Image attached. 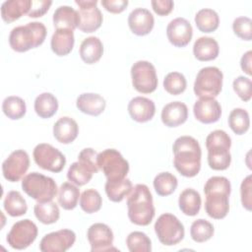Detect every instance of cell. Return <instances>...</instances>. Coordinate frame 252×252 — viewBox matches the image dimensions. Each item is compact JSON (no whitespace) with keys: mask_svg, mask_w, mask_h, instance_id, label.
<instances>
[{"mask_svg":"<svg viewBox=\"0 0 252 252\" xmlns=\"http://www.w3.org/2000/svg\"><path fill=\"white\" fill-rule=\"evenodd\" d=\"M178 185V180L175 175L170 172H160L154 179V188L158 195L168 196L172 194Z\"/></svg>","mask_w":252,"mask_h":252,"instance_id":"74e56055","label":"cell"},{"mask_svg":"<svg viewBox=\"0 0 252 252\" xmlns=\"http://www.w3.org/2000/svg\"><path fill=\"white\" fill-rule=\"evenodd\" d=\"M87 237L91 244L92 252L108 251L115 249L113 244V232L111 228L102 222H95L92 224L87 231Z\"/></svg>","mask_w":252,"mask_h":252,"instance_id":"9a60e30c","label":"cell"},{"mask_svg":"<svg viewBox=\"0 0 252 252\" xmlns=\"http://www.w3.org/2000/svg\"><path fill=\"white\" fill-rule=\"evenodd\" d=\"M222 72L215 66L202 68L194 82V93L199 97L218 96L222 89Z\"/></svg>","mask_w":252,"mask_h":252,"instance_id":"52a82bcc","label":"cell"},{"mask_svg":"<svg viewBox=\"0 0 252 252\" xmlns=\"http://www.w3.org/2000/svg\"><path fill=\"white\" fill-rule=\"evenodd\" d=\"M228 125L236 135L246 133L250 126V118L248 112L243 108H234L228 116Z\"/></svg>","mask_w":252,"mask_h":252,"instance_id":"f35d334b","label":"cell"},{"mask_svg":"<svg viewBox=\"0 0 252 252\" xmlns=\"http://www.w3.org/2000/svg\"><path fill=\"white\" fill-rule=\"evenodd\" d=\"M32 5V0H9L1 5V17L4 22L12 23L28 14Z\"/></svg>","mask_w":252,"mask_h":252,"instance_id":"83f0119b","label":"cell"},{"mask_svg":"<svg viewBox=\"0 0 252 252\" xmlns=\"http://www.w3.org/2000/svg\"><path fill=\"white\" fill-rule=\"evenodd\" d=\"M166 35L171 44L176 47H184L192 39L193 29L189 21L178 17L170 21L167 25Z\"/></svg>","mask_w":252,"mask_h":252,"instance_id":"2e32d148","label":"cell"},{"mask_svg":"<svg viewBox=\"0 0 252 252\" xmlns=\"http://www.w3.org/2000/svg\"><path fill=\"white\" fill-rule=\"evenodd\" d=\"M251 62H252V51L248 50L245 52L240 60V67L244 73L247 75H252V70H251Z\"/></svg>","mask_w":252,"mask_h":252,"instance_id":"f5cc1de1","label":"cell"},{"mask_svg":"<svg viewBox=\"0 0 252 252\" xmlns=\"http://www.w3.org/2000/svg\"><path fill=\"white\" fill-rule=\"evenodd\" d=\"M128 218L137 225H149L155 217L153 196L145 184H137L132 188L127 198Z\"/></svg>","mask_w":252,"mask_h":252,"instance_id":"7a4b0ae2","label":"cell"},{"mask_svg":"<svg viewBox=\"0 0 252 252\" xmlns=\"http://www.w3.org/2000/svg\"><path fill=\"white\" fill-rule=\"evenodd\" d=\"M51 4H52L51 1L32 0V5H31V9L28 13V17H30V18L42 17L49 10Z\"/></svg>","mask_w":252,"mask_h":252,"instance_id":"681fc988","label":"cell"},{"mask_svg":"<svg viewBox=\"0 0 252 252\" xmlns=\"http://www.w3.org/2000/svg\"><path fill=\"white\" fill-rule=\"evenodd\" d=\"M103 54V44L97 36L85 38L80 45V57L87 64L96 63Z\"/></svg>","mask_w":252,"mask_h":252,"instance_id":"4316f807","label":"cell"},{"mask_svg":"<svg viewBox=\"0 0 252 252\" xmlns=\"http://www.w3.org/2000/svg\"><path fill=\"white\" fill-rule=\"evenodd\" d=\"M38 233L36 224L29 219L15 222L7 234V243L10 247L23 250L29 247L35 239Z\"/></svg>","mask_w":252,"mask_h":252,"instance_id":"30bf717a","label":"cell"},{"mask_svg":"<svg viewBox=\"0 0 252 252\" xmlns=\"http://www.w3.org/2000/svg\"><path fill=\"white\" fill-rule=\"evenodd\" d=\"M102 198L98 191L87 189L80 196V207L87 214H93L100 210Z\"/></svg>","mask_w":252,"mask_h":252,"instance_id":"60d3db41","label":"cell"},{"mask_svg":"<svg viewBox=\"0 0 252 252\" xmlns=\"http://www.w3.org/2000/svg\"><path fill=\"white\" fill-rule=\"evenodd\" d=\"M214 232L215 228L213 224L204 219H198L194 220L190 227V236L195 242L198 243H202L211 239L214 235Z\"/></svg>","mask_w":252,"mask_h":252,"instance_id":"ab89813d","label":"cell"},{"mask_svg":"<svg viewBox=\"0 0 252 252\" xmlns=\"http://www.w3.org/2000/svg\"><path fill=\"white\" fill-rule=\"evenodd\" d=\"M186 78L179 72H170L163 79L164 90L172 95H178L182 94L186 90Z\"/></svg>","mask_w":252,"mask_h":252,"instance_id":"7bdbcfd3","label":"cell"},{"mask_svg":"<svg viewBox=\"0 0 252 252\" xmlns=\"http://www.w3.org/2000/svg\"><path fill=\"white\" fill-rule=\"evenodd\" d=\"M155 232L163 245L173 246L178 244L185 234L184 225L172 214L160 215L155 222Z\"/></svg>","mask_w":252,"mask_h":252,"instance_id":"ba28073f","label":"cell"},{"mask_svg":"<svg viewBox=\"0 0 252 252\" xmlns=\"http://www.w3.org/2000/svg\"><path fill=\"white\" fill-rule=\"evenodd\" d=\"M208 164L214 170H225L231 162V139L223 130H215L206 138Z\"/></svg>","mask_w":252,"mask_h":252,"instance_id":"3957f363","label":"cell"},{"mask_svg":"<svg viewBox=\"0 0 252 252\" xmlns=\"http://www.w3.org/2000/svg\"><path fill=\"white\" fill-rule=\"evenodd\" d=\"M134 89L141 94H151L158 88V76L155 66L146 60H139L131 67Z\"/></svg>","mask_w":252,"mask_h":252,"instance_id":"9c48e42d","label":"cell"},{"mask_svg":"<svg viewBox=\"0 0 252 252\" xmlns=\"http://www.w3.org/2000/svg\"><path fill=\"white\" fill-rule=\"evenodd\" d=\"M126 244L130 252H151L152 241L142 231H132L126 238Z\"/></svg>","mask_w":252,"mask_h":252,"instance_id":"b9f144b4","label":"cell"},{"mask_svg":"<svg viewBox=\"0 0 252 252\" xmlns=\"http://www.w3.org/2000/svg\"><path fill=\"white\" fill-rule=\"evenodd\" d=\"M77 108L88 115L98 116L101 114L106 106L105 99L98 94L85 93L78 96L76 101Z\"/></svg>","mask_w":252,"mask_h":252,"instance_id":"603a6c76","label":"cell"},{"mask_svg":"<svg viewBox=\"0 0 252 252\" xmlns=\"http://www.w3.org/2000/svg\"><path fill=\"white\" fill-rule=\"evenodd\" d=\"M233 32L241 39L250 41L252 39V21L248 17H238L232 23Z\"/></svg>","mask_w":252,"mask_h":252,"instance_id":"ee69618b","label":"cell"},{"mask_svg":"<svg viewBox=\"0 0 252 252\" xmlns=\"http://www.w3.org/2000/svg\"><path fill=\"white\" fill-rule=\"evenodd\" d=\"M173 164L185 177L196 176L201 169L202 151L198 141L191 136L178 137L172 146Z\"/></svg>","mask_w":252,"mask_h":252,"instance_id":"6da1fadb","label":"cell"},{"mask_svg":"<svg viewBox=\"0 0 252 252\" xmlns=\"http://www.w3.org/2000/svg\"><path fill=\"white\" fill-rule=\"evenodd\" d=\"M205 211L207 215L215 220L226 217L229 211V195L225 192H210L205 194Z\"/></svg>","mask_w":252,"mask_h":252,"instance_id":"ac0fdd59","label":"cell"},{"mask_svg":"<svg viewBox=\"0 0 252 252\" xmlns=\"http://www.w3.org/2000/svg\"><path fill=\"white\" fill-rule=\"evenodd\" d=\"M75 43L74 31L69 29H57L51 36L50 47L58 56L68 55Z\"/></svg>","mask_w":252,"mask_h":252,"instance_id":"cb8c5ba5","label":"cell"},{"mask_svg":"<svg viewBox=\"0 0 252 252\" xmlns=\"http://www.w3.org/2000/svg\"><path fill=\"white\" fill-rule=\"evenodd\" d=\"M75 241V232L63 228L45 234L40 240L39 250L42 252H65L73 246Z\"/></svg>","mask_w":252,"mask_h":252,"instance_id":"5bb4252c","label":"cell"},{"mask_svg":"<svg viewBox=\"0 0 252 252\" xmlns=\"http://www.w3.org/2000/svg\"><path fill=\"white\" fill-rule=\"evenodd\" d=\"M94 173L89 166L78 160L70 165L67 171V178L75 185L83 186L90 182Z\"/></svg>","mask_w":252,"mask_h":252,"instance_id":"8d00e7d4","label":"cell"},{"mask_svg":"<svg viewBox=\"0 0 252 252\" xmlns=\"http://www.w3.org/2000/svg\"><path fill=\"white\" fill-rule=\"evenodd\" d=\"M155 25L153 14L145 8H136L128 16V26L136 35H146L150 33Z\"/></svg>","mask_w":252,"mask_h":252,"instance_id":"d6986e66","label":"cell"},{"mask_svg":"<svg viewBox=\"0 0 252 252\" xmlns=\"http://www.w3.org/2000/svg\"><path fill=\"white\" fill-rule=\"evenodd\" d=\"M195 118L204 124L217 122L221 115V107L215 97H200L193 106Z\"/></svg>","mask_w":252,"mask_h":252,"instance_id":"e0dca14e","label":"cell"},{"mask_svg":"<svg viewBox=\"0 0 252 252\" xmlns=\"http://www.w3.org/2000/svg\"><path fill=\"white\" fill-rule=\"evenodd\" d=\"M79 134V126L77 122L69 117H60L53 125L54 138L61 144H70L75 141Z\"/></svg>","mask_w":252,"mask_h":252,"instance_id":"7402d4cb","label":"cell"},{"mask_svg":"<svg viewBox=\"0 0 252 252\" xmlns=\"http://www.w3.org/2000/svg\"><path fill=\"white\" fill-rule=\"evenodd\" d=\"M128 112L134 121L144 123L153 119L156 113V105L148 97L136 96L129 101Z\"/></svg>","mask_w":252,"mask_h":252,"instance_id":"ffe728a7","label":"cell"},{"mask_svg":"<svg viewBox=\"0 0 252 252\" xmlns=\"http://www.w3.org/2000/svg\"><path fill=\"white\" fill-rule=\"evenodd\" d=\"M231 185L229 180L224 176H213L207 180L204 186V193L225 192L230 194Z\"/></svg>","mask_w":252,"mask_h":252,"instance_id":"f6af8a7d","label":"cell"},{"mask_svg":"<svg viewBox=\"0 0 252 252\" xmlns=\"http://www.w3.org/2000/svg\"><path fill=\"white\" fill-rule=\"evenodd\" d=\"M53 26L57 29H69L74 31L79 27L80 16L79 12L74 8L63 5L59 6L53 13Z\"/></svg>","mask_w":252,"mask_h":252,"instance_id":"d4e9b609","label":"cell"},{"mask_svg":"<svg viewBox=\"0 0 252 252\" xmlns=\"http://www.w3.org/2000/svg\"><path fill=\"white\" fill-rule=\"evenodd\" d=\"M58 110V100L50 93H42L35 97L34 111L40 118H50Z\"/></svg>","mask_w":252,"mask_h":252,"instance_id":"f546056e","label":"cell"},{"mask_svg":"<svg viewBox=\"0 0 252 252\" xmlns=\"http://www.w3.org/2000/svg\"><path fill=\"white\" fill-rule=\"evenodd\" d=\"M96 162L107 181L122 180L129 172V162L115 149H106L98 153Z\"/></svg>","mask_w":252,"mask_h":252,"instance_id":"8992f818","label":"cell"},{"mask_svg":"<svg viewBox=\"0 0 252 252\" xmlns=\"http://www.w3.org/2000/svg\"><path fill=\"white\" fill-rule=\"evenodd\" d=\"M232 87L236 94L243 100L249 101L252 95V82L249 78L238 76L233 80Z\"/></svg>","mask_w":252,"mask_h":252,"instance_id":"bcb514c9","label":"cell"},{"mask_svg":"<svg viewBox=\"0 0 252 252\" xmlns=\"http://www.w3.org/2000/svg\"><path fill=\"white\" fill-rule=\"evenodd\" d=\"M79 6L80 24L79 30L83 32H94L100 28L102 24V14L97 8L96 0H75Z\"/></svg>","mask_w":252,"mask_h":252,"instance_id":"7c38bea8","label":"cell"},{"mask_svg":"<svg viewBox=\"0 0 252 252\" xmlns=\"http://www.w3.org/2000/svg\"><path fill=\"white\" fill-rule=\"evenodd\" d=\"M30 167V157L24 150H16L2 163V173L6 180L18 182Z\"/></svg>","mask_w":252,"mask_h":252,"instance_id":"4fadbf2b","label":"cell"},{"mask_svg":"<svg viewBox=\"0 0 252 252\" xmlns=\"http://www.w3.org/2000/svg\"><path fill=\"white\" fill-rule=\"evenodd\" d=\"M97 153L92 148H86L82 150L78 156V160L89 166L94 173L98 171V166L96 162Z\"/></svg>","mask_w":252,"mask_h":252,"instance_id":"c3c4849f","label":"cell"},{"mask_svg":"<svg viewBox=\"0 0 252 252\" xmlns=\"http://www.w3.org/2000/svg\"><path fill=\"white\" fill-rule=\"evenodd\" d=\"M178 205L180 211L189 217H194L197 214H199L201 205H202V200L199 192L192 188H187L184 189L178 199Z\"/></svg>","mask_w":252,"mask_h":252,"instance_id":"f1b7e54d","label":"cell"},{"mask_svg":"<svg viewBox=\"0 0 252 252\" xmlns=\"http://www.w3.org/2000/svg\"><path fill=\"white\" fill-rule=\"evenodd\" d=\"M22 188L28 196L40 203L52 201L58 191L57 184L53 178L36 171L24 176Z\"/></svg>","mask_w":252,"mask_h":252,"instance_id":"5b68a950","label":"cell"},{"mask_svg":"<svg viewBox=\"0 0 252 252\" xmlns=\"http://www.w3.org/2000/svg\"><path fill=\"white\" fill-rule=\"evenodd\" d=\"M4 210L11 217H21L28 211V205L25 198L19 191H10L3 202Z\"/></svg>","mask_w":252,"mask_h":252,"instance_id":"e575fe53","label":"cell"},{"mask_svg":"<svg viewBox=\"0 0 252 252\" xmlns=\"http://www.w3.org/2000/svg\"><path fill=\"white\" fill-rule=\"evenodd\" d=\"M132 188V182L128 178L117 181H106L104 186L108 199L115 203L121 202L126 196H128Z\"/></svg>","mask_w":252,"mask_h":252,"instance_id":"d6a6232c","label":"cell"},{"mask_svg":"<svg viewBox=\"0 0 252 252\" xmlns=\"http://www.w3.org/2000/svg\"><path fill=\"white\" fill-rule=\"evenodd\" d=\"M80 189L72 182H64L58 190V203L64 210H73L77 207Z\"/></svg>","mask_w":252,"mask_h":252,"instance_id":"836d02e7","label":"cell"},{"mask_svg":"<svg viewBox=\"0 0 252 252\" xmlns=\"http://www.w3.org/2000/svg\"><path fill=\"white\" fill-rule=\"evenodd\" d=\"M220 46L218 41L210 36H201L194 42L193 54L199 61H211L218 57Z\"/></svg>","mask_w":252,"mask_h":252,"instance_id":"484cf974","label":"cell"},{"mask_svg":"<svg viewBox=\"0 0 252 252\" xmlns=\"http://www.w3.org/2000/svg\"><path fill=\"white\" fill-rule=\"evenodd\" d=\"M2 110L8 118L12 120H18L26 114L27 105L22 97L10 95L3 100Z\"/></svg>","mask_w":252,"mask_h":252,"instance_id":"d590c367","label":"cell"},{"mask_svg":"<svg viewBox=\"0 0 252 252\" xmlns=\"http://www.w3.org/2000/svg\"><path fill=\"white\" fill-rule=\"evenodd\" d=\"M153 10L159 16L168 15L174 7L172 0H153L151 2Z\"/></svg>","mask_w":252,"mask_h":252,"instance_id":"f907efd6","label":"cell"},{"mask_svg":"<svg viewBox=\"0 0 252 252\" xmlns=\"http://www.w3.org/2000/svg\"><path fill=\"white\" fill-rule=\"evenodd\" d=\"M128 0H102L101 5L103 8L113 14L123 12L128 6Z\"/></svg>","mask_w":252,"mask_h":252,"instance_id":"816d5d0a","label":"cell"},{"mask_svg":"<svg viewBox=\"0 0 252 252\" xmlns=\"http://www.w3.org/2000/svg\"><path fill=\"white\" fill-rule=\"evenodd\" d=\"M32 156L35 163L40 168L51 172H60L66 164L65 156L50 144L41 143L36 145Z\"/></svg>","mask_w":252,"mask_h":252,"instance_id":"8fae6325","label":"cell"},{"mask_svg":"<svg viewBox=\"0 0 252 252\" xmlns=\"http://www.w3.org/2000/svg\"><path fill=\"white\" fill-rule=\"evenodd\" d=\"M35 218L44 224L56 222L60 217V211L56 203L52 201L37 202L33 208Z\"/></svg>","mask_w":252,"mask_h":252,"instance_id":"1f68e13d","label":"cell"},{"mask_svg":"<svg viewBox=\"0 0 252 252\" xmlns=\"http://www.w3.org/2000/svg\"><path fill=\"white\" fill-rule=\"evenodd\" d=\"M195 24L202 32H213L220 25V17L218 13L210 8H204L197 12L195 16Z\"/></svg>","mask_w":252,"mask_h":252,"instance_id":"4dcf8cb0","label":"cell"},{"mask_svg":"<svg viewBox=\"0 0 252 252\" xmlns=\"http://www.w3.org/2000/svg\"><path fill=\"white\" fill-rule=\"evenodd\" d=\"M160 118L167 127H177L188 118V107L184 102L172 101L165 104L161 110Z\"/></svg>","mask_w":252,"mask_h":252,"instance_id":"44dd1931","label":"cell"},{"mask_svg":"<svg viewBox=\"0 0 252 252\" xmlns=\"http://www.w3.org/2000/svg\"><path fill=\"white\" fill-rule=\"evenodd\" d=\"M46 28L42 23L31 22L14 28L9 35V44L17 52H26L41 45L46 37Z\"/></svg>","mask_w":252,"mask_h":252,"instance_id":"277c9868","label":"cell"},{"mask_svg":"<svg viewBox=\"0 0 252 252\" xmlns=\"http://www.w3.org/2000/svg\"><path fill=\"white\" fill-rule=\"evenodd\" d=\"M252 176L248 175L243 179L240 185V196L242 206L247 210L251 211L252 209Z\"/></svg>","mask_w":252,"mask_h":252,"instance_id":"7dc6e473","label":"cell"}]
</instances>
